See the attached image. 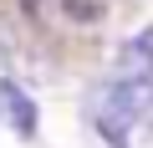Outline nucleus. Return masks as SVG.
<instances>
[{
	"instance_id": "f257e3e1",
	"label": "nucleus",
	"mask_w": 153,
	"mask_h": 148,
	"mask_svg": "<svg viewBox=\"0 0 153 148\" xmlns=\"http://www.w3.org/2000/svg\"><path fill=\"white\" fill-rule=\"evenodd\" d=\"M153 112V66L143 71H117V77L92 97V128L112 143L128 148V133Z\"/></svg>"
},
{
	"instance_id": "f03ea898",
	"label": "nucleus",
	"mask_w": 153,
	"mask_h": 148,
	"mask_svg": "<svg viewBox=\"0 0 153 148\" xmlns=\"http://www.w3.org/2000/svg\"><path fill=\"white\" fill-rule=\"evenodd\" d=\"M36 97L16 82V77H0V128L16 133V138H36Z\"/></svg>"
},
{
	"instance_id": "7ed1b4c3",
	"label": "nucleus",
	"mask_w": 153,
	"mask_h": 148,
	"mask_svg": "<svg viewBox=\"0 0 153 148\" xmlns=\"http://www.w3.org/2000/svg\"><path fill=\"white\" fill-rule=\"evenodd\" d=\"M143 66H153V26L117 46V71H143Z\"/></svg>"
}]
</instances>
